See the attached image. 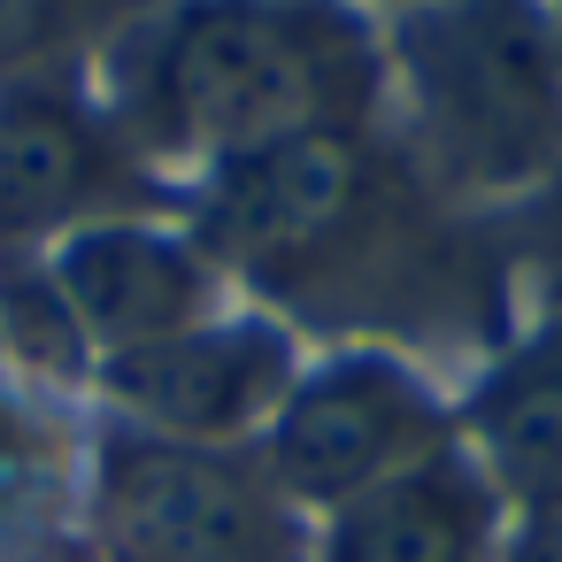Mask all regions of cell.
Masks as SVG:
<instances>
[{
  "label": "cell",
  "mask_w": 562,
  "mask_h": 562,
  "mask_svg": "<svg viewBox=\"0 0 562 562\" xmlns=\"http://www.w3.org/2000/svg\"><path fill=\"white\" fill-rule=\"evenodd\" d=\"M531 247H539V262L562 278V162L547 170V186H539V201H531Z\"/></svg>",
  "instance_id": "obj_12"
},
{
  "label": "cell",
  "mask_w": 562,
  "mask_h": 562,
  "mask_svg": "<svg viewBox=\"0 0 562 562\" xmlns=\"http://www.w3.org/2000/svg\"><path fill=\"white\" fill-rule=\"evenodd\" d=\"M501 562H562V516H531Z\"/></svg>",
  "instance_id": "obj_13"
},
{
  "label": "cell",
  "mask_w": 562,
  "mask_h": 562,
  "mask_svg": "<svg viewBox=\"0 0 562 562\" xmlns=\"http://www.w3.org/2000/svg\"><path fill=\"white\" fill-rule=\"evenodd\" d=\"M439 401L385 355L324 362L316 378H293V393L270 416L262 470L285 501H362L370 485L401 477L408 462L439 454Z\"/></svg>",
  "instance_id": "obj_4"
},
{
  "label": "cell",
  "mask_w": 562,
  "mask_h": 562,
  "mask_svg": "<svg viewBox=\"0 0 562 562\" xmlns=\"http://www.w3.org/2000/svg\"><path fill=\"white\" fill-rule=\"evenodd\" d=\"M101 378L139 416V431L216 447L278 416V401L293 393V339L262 316H232V324H193L178 339L109 355Z\"/></svg>",
  "instance_id": "obj_6"
},
{
  "label": "cell",
  "mask_w": 562,
  "mask_h": 562,
  "mask_svg": "<svg viewBox=\"0 0 562 562\" xmlns=\"http://www.w3.org/2000/svg\"><path fill=\"white\" fill-rule=\"evenodd\" d=\"M47 285L63 293L78 339H93L101 355H132V347H155V339H178V331L209 324L216 270L178 232H155V224H78L63 239Z\"/></svg>",
  "instance_id": "obj_7"
},
{
  "label": "cell",
  "mask_w": 562,
  "mask_h": 562,
  "mask_svg": "<svg viewBox=\"0 0 562 562\" xmlns=\"http://www.w3.org/2000/svg\"><path fill=\"white\" fill-rule=\"evenodd\" d=\"M470 431L485 447V470L531 508L562 516V324L524 339L470 401Z\"/></svg>",
  "instance_id": "obj_10"
},
{
  "label": "cell",
  "mask_w": 562,
  "mask_h": 562,
  "mask_svg": "<svg viewBox=\"0 0 562 562\" xmlns=\"http://www.w3.org/2000/svg\"><path fill=\"white\" fill-rule=\"evenodd\" d=\"M485 477L462 454H424L401 477L347 501L324 531V562H477L485 554Z\"/></svg>",
  "instance_id": "obj_9"
},
{
  "label": "cell",
  "mask_w": 562,
  "mask_h": 562,
  "mask_svg": "<svg viewBox=\"0 0 562 562\" xmlns=\"http://www.w3.org/2000/svg\"><path fill=\"white\" fill-rule=\"evenodd\" d=\"M378 209V170L355 132H308L239 162H216V193L201 216L209 255L301 285V270H324V255H347L355 232Z\"/></svg>",
  "instance_id": "obj_5"
},
{
  "label": "cell",
  "mask_w": 562,
  "mask_h": 562,
  "mask_svg": "<svg viewBox=\"0 0 562 562\" xmlns=\"http://www.w3.org/2000/svg\"><path fill=\"white\" fill-rule=\"evenodd\" d=\"M116 147L63 86L0 93V247L47 239L109 193Z\"/></svg>",
  "instance_id": "obj_8"
},
{
  "label": "cell",
  "mask_w": 562,
  "mask_h": 562,
  "mask_svg": "<svg viewBox=\"0 0 562 562\" xmlns=\"http://www.w3.org/2000/svg\"><path fill=\"white\" fill-rule=\"evenodd\" d=\"M378 101V47L324 0H186L139 40L132 116L155 147L262 155L308 132H355Z\"/></svg>",
  "instance_id": "obj_1"
},
{
  "label": "cell",
  "mask_w": 562,
  "mask_h": 562,
  "mask_svg": "<svg viewBox=\"0 0 562 562\" xmlns=\"http://www.w3.org/2000/svg\"><path fill=\"white\" fill-rule=\"evenodd\" d=\"M93 539L109 562H301V524L270 470L139 424L101 439Z\"/></svg>",
  "instance_id": "obj_3"
},
{
  "label": "cell",
  "mask_w": 562,
  "mask_h": 562,
  "mask_svg": "<svg viewBox=\"0 0 562 562\" xmlns=\"http://www.w3.org/2000/svg\"><path fill=\"white\" fill-rule=\"evenodd\" d=\"M78 9H86V0H0V70L32 63L40 47H55L78 24Z\"/></svg>",
  "instance_id": "obj_11"
},
{
  "label": "cell",
  "mask_w": 562,
  "mask_h": 562,
  "mask_svg": "<svg viewBox=\"0 0 562 562\" xmlns=\"http://www.w3.org/2000/svg\"><path fill=\"white\" fill-rule=\"evenodd\" d=\"M424 124L462 178H531L562 162V70L508 0L424 9L401 32Z\"/></svg>",
  "instance_id": "obj_2"
}]
</instances>
